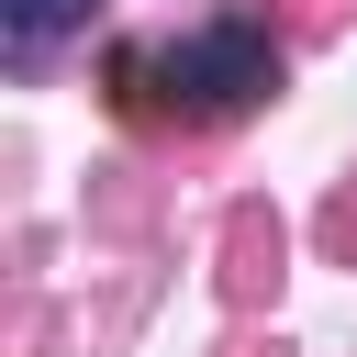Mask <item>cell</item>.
Returning <instances> with one entry per match:
<instances>
[{"mask_svg": "<svg viewBox=\"0 0 357 357\" xmlns=\"http://www.w3.org/2000/svg\"><path fill=\"white\" fill-rule=\"evenodd\" d=\"M112 78H167L178 112L223 123V112H257V100L279 89V45H268L257 22H212V33H178L167 56H123Z\"/></svg>", "mask_w": 357, "mask_h": 357, "instance_id": "1", "label": "cell"}, {"mask_svg": "<svg viewBox=\"0 0 357 357\" xmlns=\"http://www.w3.org/2000/svg\"><path fill=\"white\" fill-rule=\"evenodd\" d=\"M100 0H0V33H11V56H45L67 22H89Z\"/></svg>", "mask_w": 357, "mask_h": 357, "instance_id": "2", "label": "cell"}]
</instances>
